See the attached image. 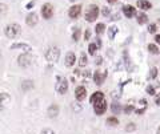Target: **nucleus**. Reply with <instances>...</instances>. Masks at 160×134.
Masks as SVG:
<instances>
[{
	"label": "nucleus",
	"mask_w": 160,
	"mask_h": 134,
	"mask_svg": "<svg viewBox=\"0 0 160 134\" xmlns=\"http://www.w3.org/2000/svg\"><path fill=\"white\" fill-rule=\"evenodd\" d=\"M4 33L8 39H16L22 33V27L19 24H16V23H12V24H8L4 28Z\"/></svg>",
	"instance_id": "nucleus-1"
},
{
	"label": "nucleus",
	"mask_w": 160,
	"mask_h": 134,
	"mask_svg": "<svg viewBox=\"0 0 160 134\" xmlns=\"http://www.w3.org/2000/svg\"><path fill=\"white\" fill-rule=\"evenodd\" d=\"M97 16H99V7H97L96 4H91V6L87 8V11H85V15H84L85 20H87L88 23H92L97 19Z\"/></svg>",
	"instance_id": "nucleus-2"
},
{
	"label": "nucleus",
	"mask_w": 160,
	"mask_h": 134,
	"mask_svg": "<svg viewBox=\"0 0 160 134\" xmlns=\"http://www.w3.org/2000/svg\"><path fill=\"white\" fill-rule=\"evenodd\" d=\"M59 57H60V49L57 47H50L47 49V52H45V60L48 62H51V64L56 62L59 60Z\"/></svg>",
	"instance_id": "nucleus-3"
},
{
	"label": "nucleus",
	"mask_w": 160,
	"mask_h": 134,
	"mask_svg": "<svg viewBox=\"0 0 160 134\" xmlns=\"http://www.w3.org/2000/svg\"><path fill=\"white\" fill-rule=\"evenodd\" d=\"M55 89L59 94H64L68 90V81L64 77H57V82L55 85Z\"/></svg>",
	"instance_id": "nucleus-4"
},
{
	"label": "nucleus",
	"mask_w": 160,
	"mask_h": 134,
	"mask_svg": "<svg viewBox=\"0 0 160 134\" xmlns=\"http://www.w3.org/2000/svg\"><path fill=\"white\" fill-rule=\"evenodd\" d=\"M17 64H19L22 68H27V66H29L32 64V56L29 55V53H23V55H20L19 57H17Z\"/></svg>",
	"instance_id": "nucleus-5"
},
{
	"label": "nucleus",
	"mask_w": 160,
	"mask_h": 134,
	"mask_svg": "<svg viewBox=\"0 0 160 134\" xmlns=\"http://www.w3.org/2000/svg\"><path fill=\"white\" fill-rule=\"evenodd\" d=\"M41 16H43L44 19H51L53 16V7L52 4L50 3H45L43 4V7H41Z\"/></svg>",
	"instance_id": "nucleus-6"
},
{
	"label": "nucleus",
	"mask_w": 160,
	"mask_h": 134,
	"mask_svg": "<svg viewBox=\"0 0 160 134\" xmlns=\"http://www.w3.org/2000/svg\"><path fill=\"white\" fill-rule=\"evenodd\" d=\"M106 110H107V101H106V98L101 100V101H99V102H96V104H94V112L96 113L97 115L104 114Z\"/></svg>",
	"instance_id": "nucleus-7"
},
{
	"label": "nucleus",
	"mask_w": 160,
	"mask_h": 134,
	"mask_svg": "<svg viewBox=\"0 0 160 134\" xmlns=\"http://www.w3.org/2000/svg\"><path fill=\"white\" fill-rule=\"evenodd\" d=\"M10 101H11V96H10V94L6 93V92L0 93V112H1V110H4L7 106H8Z\"/></svg>",
	"instance_id": "nucleus-8"
},
{
	"label": "nucleus",
	"mask_w": 160,
	"mask_h": 134,
	"mask_svg": "<svg viewBox=\"0 0 160 134\" xmlns=\"http://www.w3.org/2000/svg\"><path fill=\"white\" fill-rule=\"evenodd\" d=\"M80 13H82V6H80V4L72 6L68 11V16L71 19H78L79 16H80Z\"/></svg>",
	"instance_id": "nucleus-9"
},
{
	"label": "nucleus",
	"mask_w": 160,
	"mask_h": 134,
	"mask_svg": "<svg viewBox=\"0 0 160 134\" xmlns=\"http://www.w3.org/2000/svg\"><path fill=\"white\" fill-rule=\"evenodd\" d=\"M11 49H22L23 52H25V53H29L32 50V48H31V45H28V44H25V43H15V44H12L11 45Z\"/></svg>",
	"instance_id": "nucleus-10"
},
{
	"label": "nucleus",
	"mask_w": 160,
	"mask_h": 134,
	"mask_svg": "<svg viewBox=\"0 0 160 134\" xmlns=\"http://www.w3.org/2000/svg\"><path fill=\"white\" fill-rule=\"evenodd\" d=\"M106 77H107V72L101 73L100 70H96V72L94 73V81H95V84H96V85H103Z\"/></svg>",
	"instance_id": "nucleus-11"
},
{
	"label": "nucleus",
	"mask_w": 160,
	"mask_h": 134,
	"mask_svg": "<svg viewBox=\"0 0 160 134\" xmlns=\"http://www.w3.org/2000/svg\"><path fill=\"white\" fill-rule=\"evenodd\" d=\"M75 97L78 101H83L87 97V89L84 86H78L75 89Z\"/></svg>",
	"instance_id": "nucleus-12"
},
{
	"label": "nucleus",
	"mask_w": 160,
	"mask_h": 134,
	"mask_svg": "<svg viewBox=\"0 0 160 134\" xmlns=\"http://www.w3.org/2000/svg\"><path fill=\"white\" fill-rule=\"evenodd\" d=\"M38 20H39L38 15H36L35 12H31V13H28V15H27L25 23H27V25H29V27H35V25L38 24Z\"/></svg>",
	"instance_id": "nucleus-13"
},
{
	"label": "nucleus",
	"mask_w": 160,
	"mask_h": 134,
	"mask_svg": "<svg viewBox=\"0 0 160 134\" xmlns=\"http://www.w3.org/2000/svg\"><path fill=\"white\" fill-rule=\"evenodd\" d=\"M123 13H124V16H126V17L131 19V17H133V16L136 15L135 7H132V6H124V7H123Z\"/></svg>",
	"instance_id": "nucleus-14"
},
{
	"label": "nucleus",
	"mask_w": 160,
	"mask_h": 134,
	"mask_svg": "<svg viewBox=\"0 0 160 134\" xmlns=\"http://www.w3.org/2000/svg\"><path fill=\"white\" fill-rule=\"evenodd\" d=\"M75 61H76V56L73 52H68L66 55V66L71 68V66L75 65Z\"/></svg>",
	"instance_id": "nucleus-15"
},
{
	"label": "nucleus",
	"mask_w": 160,
	"mask_h": 134,
	"mask_svg": "<svg viewBox=\"0 0 160 134\" xmlns=\"http://www.w3.org/2000/svg\"><path fill=\"white\" fill-rule=\"evenodd\" d=\"M104 98H106V97H104V93H103V92H95V93L91 96V98H89V102L94 105V104L99 102V101L104 100Z\"/></svg>",
	"instance_id": "nucleus-16"
},
{
	"label": "nucleus",
	"mask_w": 160,
	"mask_h": 134,
	"mask_svg": "<svg viewBox=\"0 0 160 134\" xmlns=\"http://www.w3.org/2000/svg\"><path fill=\"white\" fill-rule=\"evenodd\" d=\"M47 113H48V117H50V118H55V117H57V114H59V106H57L56 104H52V105L48 108Z\"/></svg>",
	"instance_id": "nucleus-17"
},
{
	"label": "nucleus",
	"mask_w": 160,
	"mask_h": 134,
	"mask_svg": "<svg viewBox=\"0 0 160 134\" xmlns=\"http://www.w3.org/2000/svg\"><path fill=\"white\" fill-rule=\"evenodd\" d=\"M136 4H138V7L143 11H148V10L152 8V4H151L150 1H147V0H138V3Z\"/></svg>",
	"instance_id": "nucleus-18"
},
{
	"label": "nucleus",
	"mask_w": 160,
	"mask_h": 134,
	"mask_svg": "<svg viewBox=\"0 0 160 134\" xmlns=\"http://www.w3.org/2000/svg\"><path fill=\"white\" fill-rule=\"evenodd\" d=\"M32 88H34V81L32 80H25V81L22 82V90L27 92L29 89H32Z\"/></svg>",
	"instance_id": "nucleus-19"
},
{
	"label": "nucleus",
	"mask_w": 160,
	"mask_h": 134,
	"mask_svg": "<svg viewBox=\"0 0 160 134\" xmlns=\"http://www.w3.org/2000/svg\"><path fill=\"white\" fill-rule=\"evenodd\" d=\"M119 32V28H117L116 25H111L110 28H108V37H110V40H113L115 39V35Z\"/></svg>",
	"instance_id": "nucleus-20"
},
{
	"label": "nucleus",
	"mask_w": 160,
	"mask_h": 134,
	"mask_svg": "<svg viewBox=\"0 0 160 134\" xmlns=\"http://www.w3.org/2000/svg\"><path fill=\"white\" fill-rule=\"evenodd\" d=\"M111 109H112V113L113 114H119L122 112V105L119 102H113L112 106H111Z\"/></svg>",
	"instance_id": "nucleus-21"
},
{
	"label": "nucleus",
	"mask_w": 160,
	"mask_h": 134,
	"mask_svg": "<svg viewBox=\"0 0 160 134\" xmlns=\"http://www.w3.org/2000/svg\"><path fill=\"white\" fill-rule=\"evenodd\" d=\"M148 21V16L145 13H139L138 15V23L139 24H145Z\"/></svg>",
	"instance_id": "nucleus-22"
},
{
	"label": "nucleus",
	"mask_w": 160,
	"mask_h": 134,
	"mask_svg": "<svg viewBox=\"0 0 160 134\" xmlns=\"http://www.w3.org/2000/svg\"><path fill=\"white\" fill-rule=\"evenodd\" d=\"M107 125L116 126V125H119V119H117L116 117H108V118H107Z\"/></svg>",
	"instance_id": "nucleus-23"
},
{
	"label": "nucleus",
	"mask_w": 160,
	"mask_h": 134,
	"mask_svg": "<svg viewBox=\"0 0 160 134\" xmlns=\"http://www.w3.org/2000/svg\"><path fill=\"white\" fill-rule=\"evenodd\" d=\"M87 62H88V59H87V56H85V53H82V55H80V59H79V65L85 66Z\"/></svg>",
	"instance_id": "nucleus-24"
},
{
	"label": "nucleus",
	"mask_w": 160,
	"mask_h": 134,
	"mask_svg": "<svg viewBox=\"0 0 160 134\" xmlns=\"http://www.w3.org/2000/svg\"><path fill=\"white\" fill-rule=\"evenodd\" d=\"M104 29H106V25H104L103 23H99V24H96V28H95V31H96L97 35H101L104 32Z\"/></svg>",
	"instance_id": "nucleus-25"
},
{
	"label": "nucleus",
	"mask_w": 160,
	"mask_h": 134,
	"mask_svg": "<svg viewBox=\"0 0 160 134\" xmlns=\"http://www.w3.org/2000/svg\"><path fill=\"white\" fill-rule=\"evenodd\" d=\"M97 48H99V47H97L96 44H89V47H88V52H89V55L95 56V55H96Z\"/></svg>",
	"instance_id": "nucleus-26"
},
{
	"label": "nucleus",
	"mask_w": 160,
	"mask_h": 134,
	"mask_svg": "<svg viewBox=\"0 0 160 134\" xmlns=\"http://www.w3.org/2000/svg\"><path fill=\"white\" fill-rule=\"evenodd\" d=\"M7 11H8V7L6 6V4H3V3H0V19L3 17L4 15L7 13Z\"/></svg>",
	"instance_id": "nucleus-27"
},
{
	"label": "nucleus",
	"mask_w": 160,
	"mask_h": 134,
	"mask_svg": "<svg viewBox=\"0 0 160 134\" xmlns=\"http://www.w3.org/2000/svg\"><path fill=\"white\" fill-rule=\"evenodd\" d=\"M148 50H150V53H152V55H157V53H159V49H157V47L155 44H150V45H148Z\"/></svg>",
	"instance_id": "nucleus-28"
},
{
	"label": "nucleus",
	"mask_w": 160,
	"mask_h": 134,
	"mask_svg": "<svg viewBox=\"0 0 160 134\" xmlns=\"http://www.w3.org/2000/svg\"><path fill=\"white\" fill-rule=\"evenodd\" d=\"M133 110H135V108H133V105H132V104H129V105H127L126 108L123 109V112L126 113V114H131V113L133 112Z\"/></svg>",
	"instance_id": "nucleus-29"
},
{
	"label": "nucleus",
	"mask_w": 160,
	"mask_h": 134,
	"mask_svg": "<svg viewBox=\"0 0 160 134\" xmlns=\"http://www.w3.org/2000/svg\"><path fill=\"white\" fill-rule=\"evenodd\" d=\"M79 39H80V29L75 28V31H73V33H72V40L73 41H78Z\"/></svg>",
	"instance_id": "nucleus-30"
},
{
	"label": "nucleus",
	"mask_w": 160,
	"mask_h": 134,
	"mask_svg": "<svg viewBox=\"0 0 160 134\" xmlns=\"http://www.w3.org/2000/svg\"><path fill=\"white\" fill-rule=\"evenodd\" d=\"M157 77V68L156 66H154V68H151V70H150V78H156Z\"/></svg>",
	"instance_id": "nucleus-31"
},
{
	"label": "nucleus",
	"mask_w": 160,
	"mask_h": 134,
	"mask_svg": "<svg viewBox=\"0 0 160 134\" xmlns=\"http://www.w3.org/2000/svg\"><path fill=\"white\" fill-rule=\"evenodd\" d=\"M126 130L127 131H133V130H136V125L133 124V122H131V124H128L126 126Z\"/></svg>",
	"instance_id": "nucleus-32"
},
{
	"label": "nucleus",
	"mask_w": 160,
	"mask_h": 134,
	"mask_svg": "<svg viewBox=\"0 0 160 134\" xmlns=\"http://www.w3.org/2000/svg\"><path fill=\"white\" fill-rule=\"evenodd\" d=\"M156 24H150V27H148V32H150V33H155V32H156Z\"/></svg>",
	"instance_id": "nucleus-33"
},
{
	"label": "nucleus",
	"mask_w": 160,
	"mask_h": 134,
	"mask_svg": "<svg viewBox=\"0 0 160 134\" xmlns=\"http://www.w3.org/2000/svg\"><path fill=\"white\" fill-rule=\"evenodd\" d=\"M147 93L151 94V96H154V94H155V88L151 86V85H150V86H147Z\"/></svg>",
	"instance_id": "nucleus-34"
},
{
	"label": "nucleus",
	"mask_w": 160,
	"mask_h": 134,
	"mask_svg": "<svg viewBox=\"0 0 160 134\" xmlns=\"http://www.w3.org/2000/svg\"><path fill=\"white\" fill-rule=\"evenodd\" d=\"M101 12H103V16H110V13H111V11H110V8H107V7H104L103 8V11H101Z\"/></svg>",
	"instance_id": "nucleus-35"
},
{
	"label": "nucleus",
	"mask_w": 160,
	"mask_h": 134,
	"mask_svg": "<svg viewBox=\"0 0 160 134\" xmlns=\"http://www.w3.org/2000/svg\"><path fill=\"white\" fill-rule=\"evenodd\" d=\"M40 134H55V131L52 129H44V130H41Z\"/></svg>",
	"instance_id": "nucleus-36"
},
{
	"label": "nucleus",
	"mask_w": 160,
	"mask_h": 134,
	"mask_svg": "<svg viewBox=\"0 0 160 134\" xmlns=\"http://www.w3.org/2000/svg\"><path fill=\"white\" fill-rule=\"evenodd\" d=\"M89 37H91V32L87 29V31H85V33H84V39H85V40H89Z\"/></svg>",
	"instance_id": "nucleus-37"
},
{
	"label": "nucleus",
	"mask_w": 160,
	"mask_h": 134,
	"mask_svg": "<svg viewBox=\"0 0 160 134\" xmlns=\"http://www.w3.org/2000/svg\"><path fill=\"white\" fill-rule=\"evenodd\" d=\"M95 62H96L97 65H100L101 62H103V59H101L100 56H97V57H96V60H95Z\"/></svg>",
	"instance_id": "nucleus-38"
},
{
	"label": "nucleus",
	"mask_w": 160,
	"mask_h": 134,
	"mask_svg": "<svg viewBox=\"0 0 160 134\" xmlns=\"http://www.w3.org/2000/svg\"><path fill=\"white\" fill-rule=\"evenodd\" d=\"M155 104H156L157 106H160V94H157V96L155 97Z\"/></svg>",
	"instance_id": "nucleus-39"
},
{
	"label": "nucleus",
	"mask_w": 160,
	"mask_h": 134,
	"mask_svg": "<svg viewBox=\"0 0 160 134\" xmlns=\"http://www.w3.org/2000/svg\"><path fill=\"white\" fill-rule=\"evenodd\" d=\"M34 1H29V3L28 4H27V8H28V10H31V8H32V7H34Z\"/></svg>",
	"instance_id": "nucleus-40"
},
{
	"label": "nucleus",
	"mask_w": 160,
	"mask_h": 134,
	"mask_svg": "<svg viewBox=\"0 0 160 134\" xmlns=\"http://www.w3.org/2000/svg\"><path fill=\"white\" fill-rule=\"evenodd\" d=\"M155 40H156L157 44H160V35H156V36H155Z\"/></svg>",
	"instance_id": "nucleus-41"
},
{
	"label": "nucleus",
	"mask_w": 160,
	"mask_h": 134,
	"mask_svg": "<svg viewBox=\"0 0 160 134\" xmlns=\"http://www.w3.org/2000/svg\"><path fill=\"white\" fill-rule=\"evenodd\" d=\"M107 1H108V3H111V4H113V3H116L117 0H107Z\"/></svg>",
	"instance_id": "nucleus-42"
},
{
	"label": "nucleus",
	"mask_w": 160,
	"mask_h": 134,
	"mask_svg": "<svg viewBox=\"0 0 160 134\" xmlns=\"http://www.w3.org/2000/svg\"><path fill=\"white\" fill-rule=\"evenodd\" d=\"M156 134H160V126H159V129H157V131H156Z\"/></svg>",
	"instance_id": "nucleus-43"
}]
</instances>
